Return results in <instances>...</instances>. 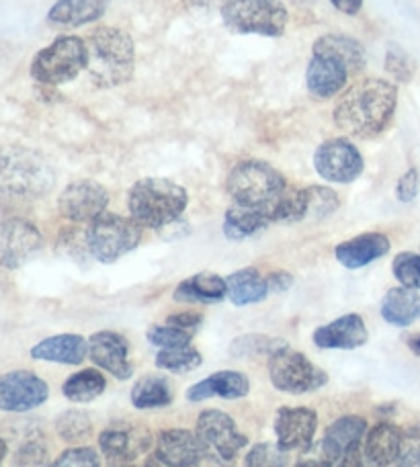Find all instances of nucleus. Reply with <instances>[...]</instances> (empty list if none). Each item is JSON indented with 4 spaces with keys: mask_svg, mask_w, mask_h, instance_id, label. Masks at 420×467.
Wrapping results in <instances>:
<instances>
[{
    "mask_svg": "<svg viewBox=\"0 0 420 467\" xmlns=\"http://www.w3.org/2000/svg\"><path fill=\"white\" fill-rule=\"evenodd\" d=\"M398 107V87L383 78H363L351 85L334 105L332 119L342 133L373 140L388 130Z\"/></svg>",
    "mask_w": 420,
    "mask_h": 467,
    "instance_id": "f257e3e1",
    "label": "nucleus"
},
{
    "mask_svg": "<svg viewBox=\"0 0 420 467\" xmlns=\"http://www.w3.org/2000/svg\"><path fill=\"white\" fill-rule=\"evenodd\" d=\"M56 185L52 162L37 150L25 146L0 148V199L36 202Z\"/></svg>",
    "mask_w": 420,
    "mask_h": 467,
    "instance_id": "f03ea898",
    "label": "nucleus"
},
{
    "mask_svg": "<svg viewBox=\"0 0 420 467\" xmlns=\"http://www.w3.org/2000/svg\"><path fill=\"white\" fill-rule=\"evenodd\" d=\"M89 80L97 88H115L133 78L136 47L130 33L117 27H99L89 33Z\"/></svg>",
    "mask_w": 420,
    "mask_h": 467,
    "instance_id": "7ed1b4c3",
    "label": "nucleus"
},
{
    "mask_svg": "<svg viewBox=\"0 0 420 467\" xmlns=\"http://www.w3.org/2000/svg\"><path fill=\"white\" fill-rule=\"evenodd\" d=\"M189 195L171 179L148 177L133 182L128 193L130 218L148 230H163L181 220Z\"/></svg>",
    "mask_w": 420,
    "mask_h": 467,
    "instance_id": "20e7f679",
    "label": "nucleus"
},
{
    "mask_svg": "<svg viewBox=\"0 0 420 467\" xmlns=\"http://www.w3.org/2000/svg\"><path fill=\"white\" fill-rule=\"evenodd\" d=\"M226 189L232 202L252 210H263L271 218V207L288 189L283 174L265 161H242L230 171Z\"/></svg>",
    "mask_w": 420,
    "mask_h": 467,
    "instance_id": "39448f33",
    "label": "nucleus"
},
{
    "mask_svg": "<svg viewBox=\"0 0 420 467\" xmlns=\"http://www.w3.org/2000/svg\"><path fill=\"white\" fill-rule=\"evenodd\" d=\"M220 13L226 27L240 36L281 37L289 21L281 0H224Z\"/></svg>",
    "mask_w": 420,
    "mask_h": 467,
    "instance_id": "423d86ee",
    "label": "nucleus"
},
{
    "mask_svg": "<svg viewBox=\"0 0 420 467\" xmlns=\"http://www.w3.org/2000/svg\"><path fill=\"white\" fill-rule=\"evenodd\" d=\"M87 41L79 36H60L33 57L31 78L46 87L66 85L87 70Z\"/></svg>",
    "mask_w": 420,
    "mask_h": 467,
    "instance_id": "0eeeda50",
    "label": "nucleus"
},
{
    "mask_svg": "<svg viewBox=\"0 0 420 467\" xmlns=\"http://www.w3.org/2000/svg\"><path fill=\"white\" fill-rule=\"evenodd\" d=\"M142 230L144 228L131 218L105 212L97 220H92L87 228L89 253L95 261L111 265L138 248L142 242Z\"/></svg>",
    "mask_w": 420,
    "mask_h": 467,
    "instance_id": "6e6552de",
    "label": "nucleus"
},
{
    "mask_svg": "<svg viewBox=\"0 0 420 467\" xmlns=\"http://www.w3.org/2000/svg\"><path fill=\"white\" fill-rule=\"evenodd\" d=\"M268 378L275 389L293 396L310 394L329 383L326 371L310 361L304 353L289 347H283L268 357Z\"/></svg>",
    "mask_w": 420,
    "mask_h": 467,
    "instance_id": "1a4fd4ad",
    "label": "nucleus"
},
{
    "mask_svg": "<svg viewBox=\"0 0 420 467\" xmlns=\"http://www.w3.org/2000/svg\"><path fill=\"white\" fill-rule=\"evenodd\" d=\"M314 169L322 179L339 185H349L363 174L365 162L359 148L347 138H332L318 146Z\"/></svg>",
    "mask_w": 420,
    "mask_h": 467,
    "instance_id": "9d476101",
    "label": "nucleus"
},
{
    "mask_svg": "<svg viewBox=\"0 0 420 467\" xmlns=\"http://www.w3.org/2000/svg\"><path fill=\"white\" fill-rule=\"evenodd\" d=\"M44 246V236L36 223L23 218L0 222V266L19 269L27 265Z\"/></svg>",
    "mask_w": 420,
    "mask_h": 467,
    "instance_id": "9b49d317",
    "label": "nucleus"
},
{
    "mask_svg": "<svg viewBox=\"0 0 420 467\" xmlns=\"http://www.w3.org/2000/svg\"><path fill=\"white\" fill-rule=\"evenodd\" d=\"M351 74V68L341 56L314 44L312 57L306 68V87L310 95L322 99V101L336 97L347 87Z\"/></svg>",
    "mask_w": 420,
    "mask_h": 467,
    "instance_id": "f8f14e48",
    "label": "nucleus"
},
{
    "mask_svg": "<svg viewBox=\"0 0 420 467\" xmlns=\"http://www.w3.org/2000/svg\"><path fill=\"white\" fill-rule=\"evenodd\" d=\"M49 398L47 383L33 371H8L0 375V410L29 412Z\"/></svg>",
    "mask_w": 420,
    "mask_h": 467,
    "instance_id": "ddd939ff",
    "label": "nucleus"
},
{
    "mask_svg": "<svg viewBox=\"0 0 420 467\" xmlns=\"http://www.w3.org/2000/svg\"><path fill=\"white\" fill-rule=\"evenodd\" d=\"M107 189L100 182L90 179L70 182L62 191L60 199H58V210H60L66 220L74 223H90L107 212Z\"/></svg>",
    "mask_w": 420,
    "mask_h": 467,
    "instance_id": "4468645a",
    "label": "nucleus"
},
{
    "mask_svg": "<svg viewBox=\"0 0 420 467\" xmlns=\"http://www.w3.org/2000/svg\"><path fill=\"white\" fill-rule=\"evenodd\" d=\"M195 432L207 449L226 460H236V455L248 445V437L238 431L232 416L222 410H212V408L199 414Z\"/></svg>",
    "mask_w": 420,
    "mask_h": 467,
    "instance_id": "2eb2a0df",
    "label": "nucleus"
},
{
    "mask_svg": "<svg viewBox=\"0 0 420 467\" xmlns=\"http://www.w3.org/2000/svg\"><path fill=\"white\" fill-rule=\"evenodd\" d=\"M318 429V414L312 408L283 406L275 416L277 445L283 451H304L314 443Z\"/></svg>",
    "mask_w": 420,
    "mask_h": 467,
    "instance_id": "dca6fc26",
    "label": "nucleus"
},
{
    "mask_svg": "<svg viewBox=\"0 0 420 467\" xmlns=\"http://www.w3.org/2000/svg\"><path fill=\"white\" fill-rule=\"evenodd\" d=\"M150 445H152V437L148 429L131 427V424H113L99 437L100 451L111 465L133 463L148 451Z\"/></svg>",
    "mask_w": 420,
    "mask_h": 467,
    "instance_id": "f3484780",
    "label": "nucleus"
},
{
    "mask_svg": "<svg viewBox=\"0 0 420 467\" xmlns=\"http://www.w3.org/2000/svg\"><path fill=\"white\" fill-rule=\"evenodd\" d=\"M89 357L92 358V363L111 373L115 379L125 381L133 375V367L130 363V343L117 332H95L89 338Z\"/></svg>",
    "mask_w": 420,
    "mask_h": 467,
    "instance_id": "a211bd4d",
    "label": "nucleus"
},
{
    "mask_svg": "<svg viewBox=\"0 0 420 467\" xmlns=\"http://www.w3.org/2000/svg\"><path fill=\"white\" fill-rule=\"evenodd\" d=\"M204 441L187 429H168L158 432L154 457L171 467H195L205 453Z\"/></svg>",
    "mask_w": 420,
    "mask_h": 467,
    "instance_id": "6ab92c4d",
    "label": "nucleus"
},
{
    "mask_svg": "<svg viewBox=\"0 0 420 467\" xmlns=\"http://www.w3.org/2000/svg\"><path fill=\"white\" fill-rule=\"evenodd\" d=\"M367 338L369 332L359 314H344L314 332V343L320 348L352 350L363 347Z\"/></svg>",
    "mask_w": 420,
    "mask_h": 467,
    "instance_id": "aec40b11",
    "label": "nucleus"
},
{
    "mask_svg": "<svg viewBox=\"0 0 420 467\" xmlns=\"http://www.w3.org/2000/svg\"><path fill=\"white\" fill-rule=\"evenodd\" d=\"M390 253V240L385 234L367 232L361 236L341 242L334 248V256L347 269H361V266L372 265L377 258H382Z\"/></svg>",
    "mask_w": 420,
    "mask_h": 467,
    "instance_id": "412c9836",
    "label": "nucleus"
},
{
    "mask_svg": "<svg viewBox=\"0 0 420 467\" xmlns=\"http://www.w3.org/2000/svg\"><path fill=\"white\" fill-rule=\"evenodd\" d=\"M402 443H404V431L392 422H377L365 435L363 451L372 467H390L398 462Z\"/></svg>",
    "mask_w": 420,
    "mask_h": 467,
    "instance_id": "4be33fe9",
    "label": "nucleus"
},
{
    "mask_svg": "<svg viewBox=\"0 0 420 467\" xmlns=\"http://www.w3.org/2000/svg\"><path fill=\"white\" fill-rule=\"evenodd\" d=\"M367 435V420L363 416L349 414L336 419L324 432L322 439V451L332 463H336L341 457L349 451L351 447L361 445V441Z\"/></svg>",
    "mask_w": 420,
    "mask_h": 467,
    "instance_id": "5701e85b",
    "label": "nucleus"
},
{
    "mask_svg": "<svg viewBox=\"0 0 420 467\" xmlns=\"http://www.w3.org/2000/svg\"><path fill=\"white\" fill-rule=\"evenodd\" d=\"M250 381L245 373L238 371H217L209 378L197 381L195 386L187 389L189 402H204L209 398L224 400H240L248 396Z\"/></svg>",
    "mask_w": 420,
    "mask_h": 467,
    "instance_id": "b1692460",
    "label": "nucleus"
},
{
    "mask_svg": "<svg viewBox=\"0 0 420 467\" xmlns=\"http://www.w3.org/2000/svg\"><path fill=\"white\" fill-rule=\"evenodd\" d=\"M36 361L60 363V365H80L89 357V340L80 335H56L44 338L29 350Z\"/></svg>",
    "mask_w": 420,
    "mask_h": 467,
    "instance_id": "393cba45",
    "label": "nucleus"
},
{
    "mask_svg": "<svg viewBox=\"0 0 420 467\" xmlns=\"http://www.w3.org/2000/svg\"><path fill=\"white\" fill-rule=\"evenodd\" d=\"M173 297L181 304H220L228 297L226 279L215 273H197L176 285Z\"/></svg>",
    "mask_w": 420,
    "mask_h": 467,
    "instance_id": "a878e982",
    "label": "nucleus"
},
{
    "mask_svg": "<svg viewBox=\"0 0 420 467\" xmlns=\"http://www.w3.org/2000/svg\"><path fill=\"white\" fill-rule=\"evenodd\" d=\"M107 11V0H58L49 8L47 21L58 27H80L99 21Z\"/></svg>",
    "mask_w": 420,
    "mask_h": 467,
    "instance_id": "bb28decb",
    "label": "nucleus"
},
{
    "mask_svg": "<svg viewBox=\"0 0 420 467\" xmlns=\"http://www.w3.org/2000/svg\"><path fill=\"white\" fill-rule=\"evenodd\" d=\"M382 318L392 327L406 328L420 318V294L408 287H392L382 299Z\"/></svg>",
    "mask_w": 420,
    "mask_h": 467,
    "instance_id": "cd10ccee",
    "label": "nucleus"
},
{
    "mask_svg": "<svg viewBox=\"0 0 420 467\" xmlns=\"http://www.w3.org/2000/svg\"><path fill=\"white\" fill-rule=\"evenodd\" d=\"M226 287H228V299L234 306L258 304L268 296L267 277H263L255 266L228 275Z\"/></svg>",
    "mask_w": 420,
    "mask_h": 467,
    "instance_id": "c85d7f7f",
    "label": "nucleus"
},
{
    "mask_svg": "<svg viewBox=\"0 0 420 467\" xmlns=\"http://www.w3.org/2000/svg\"><path fill=\"white\" fill-rule=\"evenodd\" d=\"M271 218L263 210H252L234 203L224 215V234L230 240H247L271 226Z\"/></svg>",
    "mask_w": 420,
    "mask_h": 467,
    "instance_id": "c756f323",
    "label": "nucleus"
},
{
    "mask_svg": "<svg viewBox=\"0 0 420 467\" xmlns=\"http://www.w3.org/2000/svg\"><path fill=\"white\" fill-rule=\"evenodd\" d=\"M131 404L138 410H152V408H164L173 402V386L163 375H146L136 381L131 388Z\"/></svg>",
    "mask_w": 420,
    "mask_h": 467,
    "instance_id": "7c9ffc66",
    "label": "nucleus"
},
{
    "mask_svg": "<svg viewBox=\"0 0 420 467\" xmlns=\"http://www.w3.org/2000/svg\"><path fill=\"white\" fill-rule=\"evenodd\" d=\"M107 388L105 375L97 369H82L79 373H72L68 379L64 381L62 394L77 404H89L103 394Z\"/></svg>",
    "mask_w": 420,
    "mask_h": 467,
    "instance_id": "2f4dec72",
    "label": "nucleus"
},
{
    "mask_svg": "<svg viewBox=\"0 0 420 467\" xmlns=\"http://www.w3.org/2000/svg\"><path fill=\"white\" fill-rule=\"evenodd\" d=\"M308 220V187L299 189H285V193L279 197L271 207V222L273 223H298Z\"/></svg>",
    "mask_w": 420,
    "mask_h": 467,
    "instance_id": "473e14b6",
    "label": "nucleus"
},
{
    "mask_svg": "<svg viewBox=\"0 0 420 467\" xmlns=\"http://www.w3.org/2000/svg\"><path fill=\"white\" fill-rule=\"evenodd\" d=\"M314 44L331 49V52H334L336 56H341L342 60L347 62L352 74L363 70L365 52H363V46H361L357 39H352L349 36H339V33H329V36L318 37Z\"/></svg>",
    "mask_w": 420,
    "mask_h": 467,
    "instance_id": "72a5a7b5",
    "label": "nucleus"
},
{
    "mask_svg": "<svg viewBox=\"0 0 420 467\" xmlns=\"http://www.w3.org/2000/svg\"><path fill=\"white\" fill-rule=\"evenodd\" d=\"M204 363L195 347H174V348H161V353L156 355V367L158 369H166L171 373H187L197 369Z\"/></svg>",
    "mask_w": 420,
    "mask_h": 467,
    "instance_id": "f704fd0d",
    "label": "nucleus"
},
{
    "mask_svg": "<svg viewBox=\"0 0 420 467\" xmlns=\"http://www.w3.org/2000/svg\"><path fill=\"white\" fill-rule=\"evenodd\" d=\"M56 432L66 443H80V441L90 437L92 422L87 412L72 408V410H66L58 416Z\"/></svg>",
    "mask_w": 420,
    "mask_h": 467,
    "instance_id": "c9c22d12",
    "label": "nucleus"
},
{
    "mask_svg": "<svg viewBox=\"0 0 420 467\" xmlns=\"http://www.w3.org/2000/svg\"><path fill=\"white\" fill-rule=\"evenodd\" d=\"M288 347L285 340L279 338H271L265 335H247L240 337L232 343V355L234 357H252V355H267L271 357L277 350Z\"/></svg>",
    "mask_w": 420,
    "mask_h": 467,
    "instance_id": "e433bc0d",
    "label": "nucleus"
},
{
    "mask_svg": "<svg viewBox=\"0 0 420 467\" xmlns=\"http://www.w3.org/2000/svg\"><path fill=\"white\" fill-rule=\"evenodd\" d=\"M341 199L329 187H308V220L320 222L339 210Z\"/></svg>",
    "mask_w": 420,
    "mask_h": 467,
    "instance_id": "4c0bfd02",
    "label": "nucleus"
},
{
    "mask_svg": "<svg viewBox=\"0 0 420 467\" xmlns=\"http://www.w3.org/2000/svg\"><path fill=\"white\" fill-rule=\"evenodd\" d=\"M394 277L400 281L402 287L420 291V254L400 253L392 263Z\"/></svg>",
    "mask_w": 420,
    "mask_h": 467,
    "instance_id": "58836bf2",
    "label": "nucleus"
},
{
    "mask_svg": "<svg viewBox=\"0 0 420 467\" xmlns=\"http://www.w3.org/2000/svg\"><path fill=\"white\" fill-rule=\"evenodd\" d=\"M148 340L158 348H174V347H189L193 335L187 330H181L173 324H154L148 328Z\"/></svg>",
    "mask_w": 420,
    "mask_h": 467,
    "instance_id": "ea45409f",
    "label": "nucleus"
},
{
    "mask_svg": "<svg viewBox=\"0 0 420 467\" xmlns=\"http://www.w3.org/2000/svg\"><path fill=\"white\" fill-rule=\"evenodd\" d=\"M245 467H288V451L277 443H258L247 453Z\"/></svg>",
    "mask_w": 420,
    "mask_h": 467,
    "instance_id": "a19ab883",
    "label": "nucleus"
},
{
    "mask_svg": "<svg viewBox=\"0 0 420 467\" xmlns=\"http://www.w3.org/2000/svg\"><path fill=\"white\" fill-rule=\"evenodd\" d=\"M47 457H49V451L44 441L31 439L16 449L13 463L16 467H41L47 463Z\"/></svg>",
    "mask_w": 420,
    "mask_h": 467,
    "instance_id": "79ce46f5",
    "label": "nucleus"
},
{
    "mask_svg": "<svg viewBox=\"0 0 420 467\" xmlns=\"http://www.w3.org/2000/svg\"><path fill=\"white\" fill-rule=\"evenodd\" d=\"M46 467H100V457L90 447H74Z\"/></svg>",
    "mask_w": 420,
    "mask_h": 467,
    "instance_id": "37998d69",
    "label": "nucleus"
},
{
    "mask_svg": "<svg viewBox=\"0 0 420 467\" xmlns=\"http://www.w3.org/2000/svg\"><path fill=\"white\" fill-rule=\"evenodd\" d=\"M385 72H388L394 80L410 82L415 77V64L402 49L390 47L388 54H385Z\"/></svg>",
    "mask_w": 420,
    "mask_h": 467,
    "instance_id": "c03bdc74",
    "label": "nucleus"
},
{
    "mask_svg": "<svg viewBox=\"0 0 420 467\" xmlns=\"http://www.w3.org/2000/svg\"><path fill=\"white\" fill-rule=\"evenodd\" d=\"M396 467H420V424L404 432V443Z\"/></svg>",
    "mask_w": 420,
    "mask_h": 467,
    "instance_id": "a18cd8bd",
    "label": "nucleus"
},
{
    "mask_svg": "<svg viewBox=\"0 0 420 467\" xmlns=\"http://www.w3.org/2000/svg\"><path fill=\"white\" fill-rule=\"evenodd\" d=\"M58 244H60L64 253L72 258H82L90 254L87 244V230H64L60 234V242H58Z\"/></svg>",
    "mask_w": 420,
    "mask_h": 467,
    "instance_id": "49530a36",
    "label": "nucleus"
},
{
    "mask_svg": "<svg viewBox=\"0 0 420 467\" xmlns=\"http://www.w3.org/2000/svg\"><path fill=\"white\" fill-rule=\"evenodd\" d=\"M420 193V172L418 169H408L402 174L398 185H396V195L402 203H413Z\"/></svg>",
    "mask_w": 420,
    "mask_h": 467,
    "instance_id": "de8ad7c7",
    "label": "nucleus"
},
{
    "mask_svg": "<svg viewBox=\"0 0 420 467\" xmlns=\"http://www.w3.org/2000/svg\"><path fill=\"white\" fill-rule=\"evenodd\" d=\"M201 322H204V316L197 314V312H181V314H173L166 318V324H173V327L181 328V330H187V332H197V328L201 327Z\"/></svg>",
    "mask_w": 420,
    "mask_h": 467,
    "instance_id": "09e8293b",
    "label": "nucleus"
},
{
    "mask_svg": "<svg viewBox=\"0 0 420 467\" xmlns=\"http://www.w3.org/2000/svg\"><path fill=\"white\" fill-rule=\"evenodd\" d=\"M296 467H332V462L329 460V457H326V453L322 451V447L316 449V447L310 445L308 449L301 451Z\"/></svg>",
    "mask_w": 420,
    "mask_h": 467,
    "instance_id": "8fccbe9b",
    "label": "nucleus"
},
{
    "mask_svg": "<svg viewBox=\"0 0 420 467\" xmlns=\"http://www.w3.org/2000/svg\"><path fill=\"white\" fill-rule=\"evenodd\" d=\"M293 285V275L288 271H275L267 275V287L268 294H283Z\"/></svg>",
    "mask_w": 420,
    "mask_h": 467,
    "instance_id": "3c124183",
    "label": "nucleus"
},
{
    "mask_svg": "<svg viewBox=\"0 0 420 467\" xmlns=\"http://www.w3.org/2000/svg\"><path fill=\"white\" fill-rule=\"evenodd\" d=\"M336 463H339L336 467H372V465H369L363 447H361V445L351 447L349 451L344 453Z\"/></svg>",
    "mask_w": 420,
    "mask_h": 467,
    "instance_id": "603ef678",
    "label": "nucleus"
},
{
    "mask_svg": "<svg viewBox=\"0 0 420 467\" xmlns=\"http://www.w3.org/2000/svg\"><path fill=\"white\" fill-rule=\"evenodd\" d=\"M195 467H236L234 460H226V457L217 455L212 449H205V453L201 455V460L195 463Z\"/></svg>",
    "mask_w": 420,
    "mask_h": 467,
    "instance_id": "864d4df0",
    "label": "nucleus"
},
{
    "mask_svg": "<svg viewBox=\"0 0 420 467\" xmlns=\"http://www.w3.org/2000/svg\"><path fill=\"white\" fill-rule=\"evenodd\" d=\"M363 3L365 0H331V5L336 8V11L351 15V16L359 15L361 8H363Z\"/></svg>",
    "mask_w": 420,
    "mask_h": 467,
    "instance_id": "5fc2aeb1",
    "label": "nucleus"
},
{
    "mask_svg": "<svg viewBox=\"0 0 420 467\" xmlns=\"http://www.w3.org/2000/svg\"><path fill=\"white\" fill-rule=\"evenodd\" d=\"M406 347L413 350L416 357H420V335H410L406 338Z\"/></svg>",
    "mask_w": 420,
    "mask_h": 467,
    "instance_id": "6e6d98bb",
    "label": "nucleus"
},
{
    "mask_svg": "<svg viewBox=\"0 0 420 467\" xmlns=\"http://www.w3.org/2000/svg\"><path fill=\"white\" fill-rule=\"evenodd\" d=\"M144 467H171V465H166V463H163L161 460H156V457L152 455V457H148V460H146V463H144Z\"/></svg>",
    "mask_w": 420,
    "mask_h": 467,
    "instance_id": "4d7b16f0",
    "label": "nucleus"
},
{
    "mask_svg": "<svg viewBox=\"0 0 420 467\" xmlns=\"http://www.w3.org/2000/svg\"><path fill=\"white\" fill-rule=\"evenodd\" d=\"M6 453H8V445H6V441L0 437V467H3V462H5Z\"/></svg>",
    "mask_w": 420,
    "mask_h": 467,
    "instance_id": "13d9d810",
    "label": "nucleus"
},
{
    "mask_svg": "<svg viewBox=\"0 0 420 467\" xmlns=\"http://www.w3.org/2000/svg\"><path fill=\"white\" fill-rule=\"evenodd\" d=\"M187 3L193 6H209V5H214L215 0H187Z\"/></svg>",
    "mask_w": 420,
    "mask_h": 467,
    "instance_id": "bf43d9fd",
    "label": "nucleus"
},
{
    "mask_svg": "<svg viewBox=\"0 0 420 467\" xmlns=\"http://www.w3.org/2000/svg\"><path fill=\"white\" fill-rule=\"evenodd\" d=\"M111 467H136V465H133V463H115Z\"/></svg>",
    "mask_w": 420,
    "mask_h": 467,
    "instance_id": "052dcab7",
    "label": "nucleus"
}]
</instances>
